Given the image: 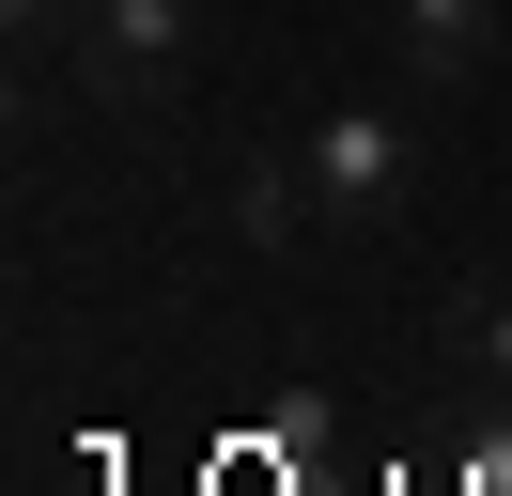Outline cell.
Segmentation results:
<instances>
[{
    "label": "cell",
    "instance_id": "6da1fadb",
    "mask_svg": "<svg viewBox=\"0 0 512 496\" xmlns=\"http://www.w3.org/2000/svg\"><path fill=\"white\" fill-rule=\"evenodd\" d=\"M295 171H311V217H326V233H388V217L419 202V140H404V109H326L311 140H295Z\"/></svg>",
    "mask_w": 512,
    "mask_h": 496
},
{
    "label": "cell",
    "instance_id": "7a4b0ae2",
    "mask_svg": "<svg viewBox=\"0 0 512 496\" xmlns=\"http://www.w3.org/2000/svg\"><path fill=\"white\" fill-rule=\"evenodd\" d=\"M202 47V0H78V93L94 109H171Z\"/></svg>",
    "mask_w": 512,
    "mask_h": 496
},
{
    "label": "cell",
    "instance_id": "3957f363",
    "mask_svg": "<svg viewBox=\"0 0 512 496\" xmlns=\"http://www.w3.org/2000/svg\"><path fill=\"white\" fill-rule=\"evenodd\" d=\"M388 31H404L419 78H481L497 62V0H388Z\"/></svg>",
    "mask_w": 512,
    "mask_h": 496
},
{
    "label": "cell",
    "instance_id": "277c9868",
    "mask_svg": "<svg viewBox=\"0 0 512 496\" xmlns=\"http://www.w3.org/2000/svg\"><path fill=\"white\" fill-rule=\"evenodd\" d=\"M450 372H466L481 403H512V279H481V295H450Z\"/></svg>",
    "mask_w": 512,
    "mask_h": 496
},
{
    "label": "cell",
    "instance_id": "5b68a950",
    "mask_svg": "<svg viewBox=\"0 0 512 496\" xmlns=\"http://www.w3.org/2000/svg\"><path fill=\"white\" fill-rule=\"evenodd\" d=\"M233 202H249V233H264V248H295V233H311V171H295V155H264Z\"/></svg>",
    "mask_w": 512,
    "mask_h": 496
},
{
    "label": "cell",
    "instance_id": "8992f818",
    "mask_svg": "<svg viewBox=\"0 0 512 496\" xmlns=\"http://www.w3.org/2000/svg\"><path fill=\"white\" fill-rule=\"evenodd\" d=\"M16 16V47H78V0H0Z\"/></svg>",
    "mask_w": 512,
    "mask_h": 496
}]
</instances>
